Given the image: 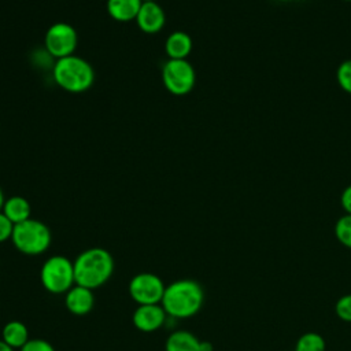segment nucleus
<instances>
[{"mask_svg": "<svg viewBox=\"0 0 351 351\" xmlns=\"http://www.w3.org/2000/svg\"><path fill=\"white\" fill-rule=\"evenodd\" d=\"M204 303L203 287L191 278H182L166 285L162 307L169 317L185 319L196 315Z\"/></svg>", "mask_w": 351, "mask_h": 351, "instance_id": "1", "label": "nucleus"}, {"mask_svg": "<svg viewBox=\"0 0 351 351\" xmlns=\"http://www.w3.org/2000/svg\"><path fill=\"white\" fill-rule=\"evenodd\" d=\"M75 284L92 291L103 287L112 276L115 262L112 255L101 247L88 248L73 261Z\"/></svg>", "mask_w": 351, "mask_h": 351, "instance_id": "2", "label": "nucleus"}, {"mask_svg": "<svg viewBox=\"0 0 351 351\" xmlns=\"http://www.w3.org/2000/svg\"><path fill=\"white\" fill-rule=\"evenodd\" d=\"M52 77L58 86L70 93H82L95 82V71L88 60L77 55L56 59Z\"/></svg>", "mask_w": 351, "mask_h": 351, "instance_id": "3", "label": "nucleus"}, {"mask_svg": "<svg viewBox=\"0 0 351 351\" xmlns=\"http://www.w3.org/2000/svg\"><path fill=\"white\" fill-rule=\"evenodd\" d=\"M11 241L21 254L27 256H37L49 248L52 234L44 222L29 218L21 223L14 225Z\"/></svg>", "mask_w": 351, "mask_h": 351, "instance_id": "4", "label": "nucleus"}, {"mask_svg": "<svg viewBox=\"0 0 351 351\" xmlns=\"http://www.w3.org/2000/svg\"><path fill=\"white\" fill-rule=\"evenodd\" d=\"M40 281L43 288L52 295L66 293L75 285L73 261L63 255L49 256L40 269Z\"/></svg>", "mask_w": 351, "mask_h": 351, "instance_id": "5", "label": "nucleus"}, {"mask_svg": "<svg viewBox=\"0 0 351 351\" xmlns=\"http://www.w3.org/2000/svg\"><path fill=\"white\" fill-rule=\"evenodd\" d=\"M162 81L170 93L184 96L193 89L196 73L186 59H169L162 67Z\"/></svg>", "mask_w": 351, "mask_h": 351, "instance_id": "6", "label": "nucleus"}, {"mask_svg": "<svg viewBox=\"0 0 351 351\" xmlns=\"http://www.w3.org/2000/svg\"><path fill=\"white\" fill-rule=\"evenodd\" d=\"M166 285L163 280L155 273H138L129 281V295L132 300L141 304H160Z\"/></svg>", "mask_w": 351, "mask_h": 351, "instance_id": "7", "label": "nucleus"}, {"mask_svg": "<svg viewBox=\"0 0 351 351\" xmlns=\"http://www.w3.org/2000/svg\"><path fill=\"white\" fill-rule=\"evenodd\" d=\"M77 44V32L70 23L66 22H56L51 25L44 36L45 51L55 59L74 55Z\"/></svg>", "mask_w": 351, "mask_h": 351, "instance_id": "8", "label": "nucleus"}, {"mask_svg": "<svg viewBox=\"0 0 351 351\" xmlns=\"http://www.w3.org/2000/svg\"><path fill=\"white\" fill-rule=\"evenodd\" d=\"M167 314L162 304H141L133 311L132 322L134 328L144 333H152L165 326Z\"/></svg>", "mask_w": 351, "mask_h": 351, "instance_id": "9", "label": "nucleus"}, {"mask_svg": "<svg viewBox=\"0 0 351 351\" xmlns=\"http://www.w3.org/2000/svg\"><path fill=\"white\" fill-rule=\"evenodd\" d=\"M141 32L147 34H155L160 32L166 22L163 8L156 1H143L140 11L134 19Z\"/></svg>", "mask_w": 351, "mask_h": 351, "instance_id": "10", "label": "nucleus"}, {"mask_svg": "<svg viewBox=\"0 0 351 351\" xmlns=\"http://www.w3.org/2000/svg\"><path fill=\"white\" fill-rule=\"evenodd\" d=\"M64 306L74 315H86L95 306L93 291L81 285H73L64 293Z\"/></svg>", "mask_w": 351, "mask_h": 351, "instance_id": "11", "label": "nucleus"}, {"mask_svg": "<svg viewBox=\"0 0 351 351\" xmlns=\"http://www.w3.org/2000/svg\"><path fill=\"white\" fill-rule=\"evenodd\" d=\"M192 51V38L188 33L176 30L165 41V52L169 59H186Z\"/></svg>", "mask_w": 351, "mask_h": 351, "instance_id": "12", "label": "nucleus"}, {"mask_svg": "<svg viewBox=\"0 0 351 351\" xmlns=\"http://www.w3.org/2000/svg\"><path fill=\"white\" fill-rule=\"evenodd\" d=\"M143 0H107V12L117 22L136 19Z\"/></svg>", "mask_w": 351, "mask_h": 351, "instance_id": "13", "label": "nucleus"}, {"mask_svg": "<svg viewBox=\"0 0 351 351\" xmlns=\"http://www.w3.org/2000/svg\"><path fill=\"white\" fill-rule=\"evenodd\" d=\"M165 351H200V340L188 330H173L165 343Z\"/></svg>", "mask_w": 351, "mask_h": 351, "instance_id": "14", "label": "nucleus"}, {"mask_svg": "<svg viewBox=\"0 0 351 351\" xmlns=\"http://www.w3.org/2000/svg\"><path fill=\"white\" fill-rule=\"evenodd\" d=\"M1 211L14 225L32 218L30 203L23 196H11L5 199Z\"/></svg>", "mask_w": 351, "mask_h": 351, "instance_id": "15", "label": "nucleus"}, {"mask_svg": "<svg viewBox=\"0 0 351 351\" xmlns=\"http://www.w3.org/2000/svg\"><path fill=\"white\" fill-rule=\"evenodd\" d=\"M29 329L27 326L16 319L8 321L3 329H1V340L5 341L10 347L15 348H22L27 340H29Z\"/></svg>", "mask_w": 351, "mask_h": 351, "instance_id": "16", "label": "nucleus"}, {"mask_svg": "<svg viewBox=\"0 0 351 351\" xmlns=\"http://www.w3.org/2000/svg\"><path fill=\"white\" fill-rule=\"evenodd\" d=\"M325 339L317 332L303 333L295 344V351H325Z\"/></svg>", "mask_w": 351, "mask_h": 351, "instance_id": "17", "label": "nucleus"}, {"mask_svg": "<svg viewBox=\"0 0 351 351\" xmlns=\"http://www.w3.org/2000/svg\"><path fill=\"white\" fill-rule=\"evenodd\" d=\"M335 236L340 244L351 248V214H344L336 221Z\"/></svg>", "mask_w": 351, "mask_h": 351, "instance_id": "18", "label": "nucleus"}, {"mask_svg": "<svg viewBox=\"0 0 351 351\" xmlns=\"http://www.w3.org/2000/svg\"><path fill=\"white\" fill-rule=\"evenodd\" d=\"M336 80L339 86L351 95V59L343 60L336 70Z\"/></svg>", "mask_w": 351, "mask_h": 351, "instance_id": "19", "label": "nucleus"}, {"mask_svg": "<svg viewBox=\"0 0 351 351\" xmlns=\"http://www.w3.org/2000/svg\"><path fill=\"white\" fill-rule=\"evenodd\" d=\"M335 313L341 321L351 322V293L343 295L340 299H337L335 304Z\"/></svg>", "mask_w": 351, "mask_h": 351, "instance_id": "20", "label": "nucleus"}, {"mask_svg": "<svg viewBox=\"0 0 351 351\" xmlns=\"http://www.w3.org/2000/svg\"><path fill=\"white\" fill-rule=\"evenodd\" d=\"M19 351H55L53 346L44 339H29Z\"/></svg>", "mask_w": 351, "mask_h": 351, "instance_id": "21", "label": "nucleus"}, {"mask_svg": "<svg viewBox=\"0 0 351 351\" xmlns=\"http://www.w3.org/2000/svg\"><path fill=\"white\" fill-rule=\"evenodd\" d=\"M14 230V223L0 211V243H4L7 240H11Z\"/></svg>", "mask_w": 351, "mask_h": 351, "instance_id": "22", "label": "nucleus"}, {"mask_svg": "<svg viewBox=\"0 0 351 351\" xmlns=\"http://www.w3.org/2000/svg\"><path fill=\"white\" fill-rule=\"evenodd\" d=\"M340 204L346 214H351V185L346 186L340 195Z\"/></svg>", "mask_w": 351, "mask_h": 351, "instance_id": "23", "label": "nucleus"}, {"mask_svg": "<svg viewBox=\"0 0 351 351\" xmlns=\"http://www.w3.org/2000/svg\"><path fill=\"white\" fill-rule=\"evenodd\" d=\"M200 351H214V346L213 343L207 341V340H200Z\"/></svg>", "mask_w": 351, "mask_h": 351, "instance_id": "24", "label": "nucleus"}, {"mask_svg": "<svg viewBox=\"0 0 351 351\" xmlns=\"http://www.w3.org/2000/svg\"><path fill=\"white\" fill-rule=\"evenodd\" d=\"M0 351H14V348L10 347L5 341H3V340L0 339Z\"/></svg>", "mask_w": 351, "mask_h": 351, "instance_id": "25", "label": "nucleus"}, {"mask_svg": "<svg viewBox=\"0 0 351 351\" xmlns=\"http://www.w3.org/2000/svg\"><path fill=\"white\" fill-rule=\"evenodd\" d=\"M4 202H5V197H4V193H3V189L0 188V211H1V208H3V206H4Z\"/></svg>", "mask_w": 351, "mask_h": 351, "instance_id": "26", "label": "nucleus"}, {"mask_svg": "<svg viewBox=\"0 0 351 351\" xmlns=\"http://www.w3.org/2000/svg\"><path fill=\"white\" fill-rule=\"evenodd\" d=\"M143 1H155V0H143Z\"/></svg>", "mask_w": 351, "mask_h": 351, "instance_id": "27", "label": "nucleus"}, {"mask_svg": "<svg viewBox=\"0 0 351 351\" xmlns=\"http://www.w3.org/2000/svg\"><path fill=\"white\" fill-rule=\"evenodd\" d=\"M281 1H291V0H281Z\"/></svg>", "mask_w": 351, "mask_h": 351, "instance_id": "28", "label": "nucleus"}, {"mask_svg": "<svg viewBox=\"0 0 351 351\" xmlns=\"http://www.w3.org/2000/svg\"><path fill=\"white\" fill-rule=\"evenodd\" d=\"M343 1H351V0H343Z\"/></svg>", "mask_w": 351, "mask_h": 351, "instance_id": "29", "label": "nucleus"}]
</instances>
